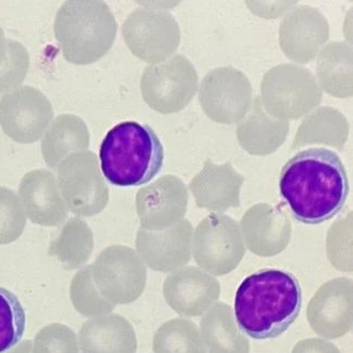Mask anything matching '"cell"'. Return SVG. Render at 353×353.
Segmentation results:
<instances>
[{
	"label": "cell",
	"instance_id": "6da1fadb",
	"mask_svg": "<svg viewBox=\"0 0 353 353\" xmlns=\"http://www.w3.org/2000/svg\"><path fill=\"white\" fill-rule=\"evenodd\" d=\"M350 192L341 158L327 148L302 150L287 161L280 174V194L299 222L319 225L345 208Z\"/></svg>",
	"mask_w": 353,
	"mask_h": 353
},
{
	"label": "cell",
	"instance_id": "ba28073f",
	"mask_svg": "<svg viewBox=\"0 0 353 353\" xmlns=\"http://www.w3.org/2000/svg\"><path fill=\"white\" fill-rule=\"evenodd\" d=\"M198 75L185 57L176 55L163 64L146 67L141 81L145 102L158 112L182 110L196 94Z\"/></svg>",
	"mask_w": 353,
	"mask_h": 353
},
{
	"label": "cell",
	"instance_id": "d6986e66",
	"mask_svg": "<svg viewBox=\"0 0 353 353\" xmlns=\"http://www.w3.org/2000/svg\"><path fill=\"white\" fill-rule=\"evenodd\" d=\"M234 172L230 163L217 167L211 161H206L203 170L190 182L196 205L210 211H225L230 206H239V190L228 189V185L243 183V176L226 181Z\"/></svg>",
	"mask_w": 353,
	"mask_h": 353
},
{
	"label": "cell",
	"instance_id": "7c38bea8",
	"mask_svg": "<svg viewBox=\"0 0 353 353\" xmlns=\"http://www.w3.org/2000/svg\"><path fill=\"white\" fill-rule=\"evenodd\" d=\"M310 328L327 339L343 337L352 330V280L338 278L323 284L307 306Z\"/></svg>",
	"mask_w": 353,
	"mask_h": 353
},
{
	"label": "cell",
	"instance_id": "4316f807",
	"mask_svg": "<svg viewBox=\"0 0 353 353\" xmlns=\"http://www.w3.org/2000/svg\"><path fill=\"white\" fill-rule=\"evenodd\" d=\"M292 353H341L337 345L321 339V338H308V339L301 340Z\"/></svg>",
	"mask_w": 353,
	"mask_h": 353
},
{
	"label": "cell",
	"instance_id": "e0dca14e",
	"mask_svg": "<svg viewBox=\"0 0 353 353\" xmlns=\"http://www.w3.org/2000/svg\"><path fill=\"white\" fill-rule=\"evenodd\" d=\"M90 134L83 119L65 113L50 124L41 142V152L48 168L57 170L59 163L74 153L89 150Z\"/></svg>",
	"mask_w": 353,
	"mask_h": 353
},
{
	"label": "cell",
	"instance_id": "8fae6325",
	"mask_svg": "<svg viewBox=\"0 0 353 353\" xmlns=\"http://www.w3.org/2000/svg\"><path fill=\"white\" fill-rule=\"evenodd\" d=\"M188 190L178 176L166 174L137 194V211L141 228L159 232L182 221L187 212Z\"/></svg>",
	"mask_w": 353,
	"mask_h": 353
},
{
	"label": "cell",
	"instance_id": "ac0fdd59",
	"mask_svg": "<svg viewBox=\"0 0 353 353\" xmlns=\"http://www.w3.org/2000/svg\"><path fill=\"white\" fill-rule=\"evenodd\" d=\"M201 337L209 353H249L250 343L236 324L233 308L217 302L200 323Z\"/></svg>",
	"mask_w": 353,
	"mask_h": 353
},
{
	"label": "cell",
	"instance_id": "603a6c76",
	"mask_svg": "<svg viewBox=\"0 0 353 353\" xmlns=\"http://www.w3.org/2000/svg\"><path fill=\"white\" fill-rule=\"evenodd\" d=\"M27 316L16 294L0 287V353L10 350L21 341Z\"/></svg>",
	"mask_w": 353,
	"mask_h": 353
},
{
	"label": "cell",
	"instance_id": "7a4b0ae2",
	"mask_svg": "<svg viewBox=\"0 0 353 353\" xmlns=\"http://www.w3.org/2000/svg\"><path fill=\"white\" fill-rule=\"evenodd\" d=\"M302 304V288L292 273L263 269L241 282L236 291L234 316L248 337L274 339L296 321Z\"/></svg>",
	"mask_w": 353,
	"mask_h": 353
},
{
	"label": "cell",
	"instance_id": "30bf717a",
	"mask_svg": "<svg viewBox=\"0 0 353 353\" xmlns=\"http://www.w3.org/2000/svg\"><path fill=\"white\" fill-rule=\"evenodd\" d=\"M123 37L132 53L155 63L172 55L179 46L180 31L174 17L165 11L139 9L123 26Z\"/></svg>",
	"mask_w": 353,
	"mask_h": 353
},
{
	"label": "cell",
	"instance_id": "8992f818",
	"mask_svg": "<svg viewBox=\"0 0 353 353\" xmlns=\"http://www.w3.org/2000/svg\"><path fill=\"white\" fill-rule=\"evenodd\" d=\"M92 280L101 296L113 305L139 300L148 282V268L135 250L113 245L100 252L92 263Z\"/></svg>",
	"mask_w": 353,
	"mask_h": 353
},
{
	"label": "cell",
	"instance_id": "d4e9b609",
	"mask_svg": "<svg viewBox=\"0 0 353 353\" xmlns=\"http://www.w3.org/2000/svg\"><path fill=\"white\" fill-rule=\"evenodd\" d=\"M30 55L23 44L7 39V51L0 64V92H10L21 87L29 72Z\"/></svg>",
	"mask_w": 353,
	"mask_h": 353
},
{
	"label": "cell",
	"instance_id": "cb8c5ba5",
	"mask_svg": "<svg viewBox=\"0 0 353 353\" xmlns=\"http://www.w3.org/2000/svg\"><path fill=\"white\" fill-rule=\"evenodd\" d=\"M27 216L16 192L0 187V245L14 243L23 234Z\"/></svg>",
	"mask_w": 353,
	"mask_h": 353
},
{
	"label": "cell",
	"instance_id": "484cf974",
	"mask_svg": "<svg viewBox=\"0 0 353 353\" xmlns=\"http://www.w3.org/2000/svg\"><path fill=\"white\" fill-rule=\"evenodd\" d=\"M32 343L33 353H81L75 332L59 323L39 330Z\"/></svg>",
	"mask_w": 353,
	"mask_h": 353
},
{
	"label": "cell",
	"instance_id": "ffe728a7",
	"mask_svg": "<svg viewBox=\"0 0 353 353\" xmlns=\"http://www.w3.org/2000/svg\"><path fill=\"white\" fill-rule=\"evenodd\" d=\"M94 247V234L89 225L81 217H72L52 241L48 254L57 258L66 270H75L88 263Z\"/></svg>",
	"mask_w": 353,
	"mask_h": 353
},
{
	"label": "cell",
	"instance_id": "2e32d148",
	"mask_svg": "<svg viewBox=\"0 0 353 353\" xmlns=\"http://www.w3.org/2000/svg\"><path fill=\"white\" fill-rule=\"evenodd\" d=\"M81 353H137V338L133 326L119 314L88 319L78 332Z\"/></svg>",
	"mask_w": 353,
	"mask_h": 353
},
{
	"label": "cell",
	"instance_id": "52a82bcc",
	"mask_svg": "<svg viewBox=\"0 0 353 353\" xmlns=\"http://www.w3.org/2000/svg\"><path fill=\"white\" fill-rule=\"evenodd\" d=\"M191 252L202 270L222 276L235 270L246 249L239 224L225 215L212 214L198 225Z\"/></svg>",
	"mask_w": 353,
	"mask_h": 353
},
{
	"label": "cell",
	"instance_id": "f1b7e54d",
	"mask_svg": "<svg viewBox=\"0 0 353 353\" xmlns=\"http://www.w3.org/2000/svg\"><path fill=\"white\" fill-rule=\"evenodd\" d=\"M6 51H7V39H6L3 29L0 28V64L5 59Z\"/></svg>",
	"mask_w": 353,
	"mask_h": 353
},
{
	"label": "cell",
	"instance_id": "5b68a950",
	"mask_svg": "<svg viewBox=\"0 0 353 353\" xmlns=\"http://www.w3.org/2000/svg\"><path fill=\"white\" fill-rule=\"evenodd\" d=\"M57 185L68 211L78 217L99 214L109 202V188L90 150L65 158L57 168Z\"/></svg>",
	"mask_w": 353,
	"mask_h": 353
},
{
	"label": "cell",
	"instance_id": "44dd1931",
	"mask_svg": "<svg viewBox=\"0 0 353 353\" xmlns=\"http://www.w3.org/2000/svg\"><path fill=\"white\" fill-rule=\"evenodd\" d=\"M154 353H208L200 330L193 321L174 319L158 328L153 338Z\"/></svg>",
	"mask_w": 353,
	"mask_h": 353
},
{
	"label": "cell",
	"instance_id": "9a60e30c",
	"mask_svg": "<svg viewBox=\"0 0 353 353\" xmlns=\"http://www.w3.org/2000/svg\"><path fill=\"white\" fill-rule=\"evenodd\" d=\"M19 199L26 216L33 224L54 228L65 223L68 216L57 178L46 169H35L22 176Z\"/></svg>",
	"mask_w": 353,
	"mask_h": 353
},
{
	"label": "cell",
	"instance_id": "3957f363",
	"mask_svg": "<svg viewBox=\"0 0 353 353\" xmlns=\"http://www.w3.org/2000/svg\"><path fill=\"white\" fill-rule=\"evenodd\" d=\"M99 157L102 174L111 185L139 187L159 174L165 150L150 125L125 121L108 132L100 146Z\"/></svg>",
	"mask_w": 353,
	"mask_h": 353
},
{
	"label": "cell",
	"instance_id": "9c48e42d",
	"mask_svg": "<svg viewBox=\"0 0 353 353\" xmlns=\"http://www.w3.org/2000/svg\"><path fill=\"white\" fill-rule=\"evenodd\" d=\"M53 118L51 102L34 87L21 86L0 98V126L14 142H38Z\"/></svg>",
	"mask_w": 353,
	"mask_h": 353
},
{
	"label": "cell",
	"instance_id": "5bb4252c",
	"mask_svg": "<svg viewBox=\"0 0 353 353\" xmlns=\"http://www.w3.org/2000/svg\"><path fill=\"white\" fill-rule=\"evenodd\" d=\"M163 299L178 315H204L221 296V284L215 276L201 268L183 267L167 276L163 285Z\"/></svg>",
	"mask_w": 353,
	"mask_h": 353
},
{
	"label": "cell",
	"instance_id": "83f0119b",
	"mask_svg": "<svg viewBox=\"0 0 353 353\" xmlns=\"http://www.w3.org/2000/svg\"><path fill=\"white\" fill-rule=\"evenodd\" d=\"M6 353H33V343L31 340H23Z\"/></svg>",
	"mask_w": 353,
	"mask_h": 353
},
{
	"label": "cell",
	"instance_id": "277c9868",
	"mask_svg": "<svg viewBox=\"0 0 353 353\" xmlns=\"http://www.w3.org/2000/svg\"><path fill=\"white\" fill-rule=\"evenodd\" d=\"M117 22L103 1H65L54 20L55 38L67 62L90 65L109 52Z\"/></svg>",
	"mask_w": 353,
	"mask_h": 353
},
{
	"label": "cell",
	"instance_id": "4fadbf2b",
	"mask_svg": "<svg viewBox=\"0 0 353 353\" xmlns=\"http://www.w3.org/2000/svg\"><path fill=\"white\" fill-rule=\"evenodd\" d=\"M193 228L188 220L159 232H137V252L146 267L158 272H174L185 267L192 256Z\"/></svg>",
	"mask_w": 353,
	"mask_h": 353
},
{
	"label": "cell",
	"instance_id": "7402d4cb",
	"mask_svg": "<svg viewBox=\"0 0 353 353\" xmlns=\"http://www.w3.org/2000/svg\"><path fill=\"white\" fill-rule=\"evenodd\" d=\"M70 296L76 312L88 319L112 313L115 308L97 290L92 280V265L81 268L74 276L70 282Z\"/></svg>",
	"mask_w": 353,
	"mask_h": 353
}]
</instances>
